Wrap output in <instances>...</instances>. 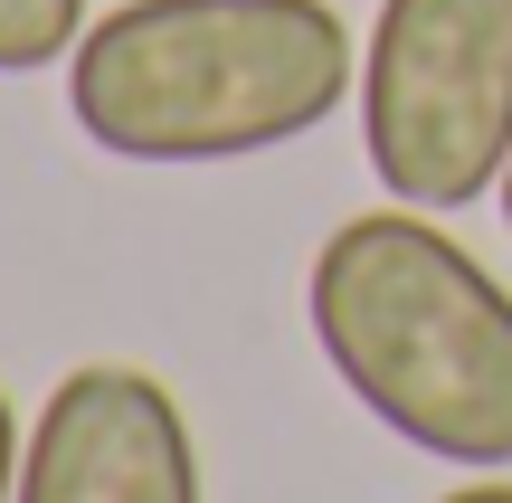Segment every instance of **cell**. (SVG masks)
<instances>
[{
	"instance_id": "277c9868",
	"label": "cell",
	"mask_w": 512,
	"mask_h": 503,
	"mask_svg": "<svg viewBox=\"0 0 512 503\" xmlns=\"http://www.w3.org/2000/svg\"><path fill=\"white\" fill-rule=\"evenodd\" d=\"M19 503H200L181 399L133 361L67 371L19 447Z\"/></svg>"
},
{
	"instance_id": "7a4b0ae2",
	"label": "cell",
	"mask_w": 512,
	"mask_h": 503,
	"mask_svg": "<svg viewBox=\"0 0 512 503\" xmlns=\"http://www.w3.org/2000/svg\"><path fill=\"white\" fill-rule=\"evenodd\" d=\"M304 314L332 380L399 447L512 466V295L427 209H361L313 247Z\"/></svg>"
},
{
	"instance_id": "6da1fadb",
	"label": "cell",
	"mask_w": 512,
	"mask_h": 503,
	"mask_svg": "<svg viewBox=\"0 0 512 503\" xmlns=\"http://www.w3.org/2000/svg\"><path fill=\"white\" fill-rule=\"evenodd\" d=\"M361 76L332 0H124L67 57V114L114 162H247L332 124Z\"/></svg>"
},
{
	"instance_id": "3957f363",
	"label": "cell",
	"mask_w": 512,
	"mask_h": 503,
	"mask_svg": "<svg viewBox=\"0 0 512 503\" xmlns=\"http://www.w3.org/2000/svg\"><path fill=\"white\" fill-rule=\"evenodd\" d=\"M361 152L399 209H475L512 171V0H380Z\"/></svg>"
},
{
	"instance_id": "ba28073f",
	"label": "cell",
	"mask_w": 512,
	"mask_h": 503,
	"mask_svg": "<svg viewBox=\"0 0 512 503\" xmlns=\"http://www.w3.org/2000/svg\"><path fill=\"white\" fill-rule=\"evenodd\" d=\"M503 228H512V171H503Z\"/></svg>"
},
{
	"instance_id": "52a82bcc",
	"label": "cell",
	"mask_w": 512,
	"mask_h": 503,
	"mask_svg": "<svg viewBox=\"0 0 512 503\" xmlns=\"http://www.w3.org/2000/svg\"><path fill=\"white\" fill-rule=\"evenodd\" d=\"M446 503H512V485H456Z\"/></svg>"
},
{
	"instance_id": "8992f818",
	"label": "cell",
	"mask_w": 512,
	"mask_h": 503,
	"mask_svg": "<svg viewBox=\"0 0 512 503\" xmlns=\"http://www.w3.org/2000/svg\"><path fill=\"white\" fill-rule=\"evenodd\" d=\"M19 447H29V437H19V418H10V390H0V503H19Z\"/></svg>"
},
{
	"instance_id": "5b68a950",
	"label": "cell",
	"mask_w": 512,
	"mask_h": 503,
	"mask_svg": "<svg viewBox=\"0 0 512 503\" xmlns=\"http://www.w3.org/2000/svg\"><path fill=\"white\" fill-rule=\"evenodd\" d=\"M86 38V0H0V76H38L76 57Z\"/></svg>"
}]
</instances>
